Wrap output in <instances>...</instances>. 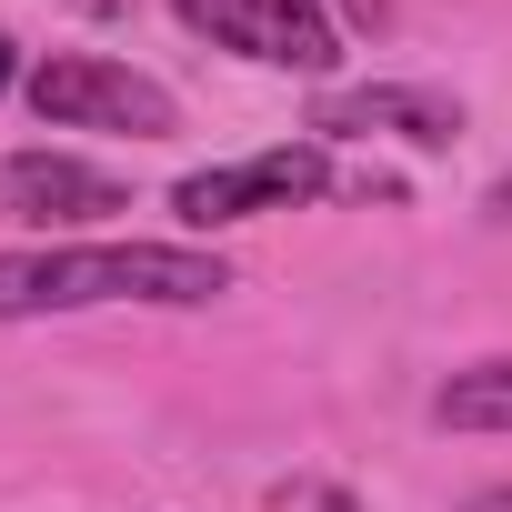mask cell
<instances>
[{
  "instance_id": "obj_1",
  "label": "cell",
  "mask_w": 512,
  "mask_h": 512,
  "mask_svg": "<svg viewBox=\"0 0 512 512\" xmlns=\"http://www.w3.org/2000/svg\"><path fill=\"white\" fill-rule=\"evenodd\" d=\"M231 272L181 241H61V251H0V322H51V312H101V302H151V312H201L221 302Z\"/></svg>"
},
{
  "instance_id": "obj_2",
  "label": "cell",
  "mask_w": 512,
  "mask_h": 512,
  "mask_svg": "<svg viewBox=\"0 0 512 512\" xmlns=\"http://www.w3.org/2000/svg\"><path fill=\"white\" fill-rule=\"evenodd\" d=\"M31 111H41L51 131H131V141L181 131V101H171L151 71L101 61V51H51V61L31 71Z\"/></svg>"
},
{
  "instance_id": "obj_3",
  "label": "cell",
  "mask_w": 512,
  "mask_h": 512,
  "mask_svg": "<svg viewBox=\"0 0 512 512\" xmlns=\"http://www.w3.org/2000/svg\"><path fill=\"white\" fill-rule=\"evenodd\" d=\"M171 11L211 51H241L262 71H332L342 61V31H332L322 0H171Z\"/></svg>"
},
{
  "instance_id": "obj_4",
  "label": "cell",
  "mask_w": 512,
  "mask_h": 512,
  "mask_svg": "<svg viewBox=\"0 0 512 512\" xmlns=\"http://www.w3.org/2000/svg\"><path fill=\"white\" fill-rule=\"evenodd\" d=\"M332 191V161L322 141H282V151H251V161H221V171H191L171 191V211L191 231H221V221H251V211H292V201H322Z\"/></svg>"
},
{
  "instance_id": "obj_5",
  "label": "cell",
  "mask_w": 512,
  "mask_h": 512,
  "mask_svg": "<svg viewBox=\"0 0 512 512\" xmlns=\"http://www.w3.org/2000/svg\"><path fill=\"white\" fill-rule=\"evenodd\" d=\"M0 211H21V221H101V211H131V191L71 151H21V161H0Z\"/></svg>"
},
{
  "instance_id": "obj_6",
  "label": "cell",
  "mask_w": 512,
  "mask_h": 512,
  "mask_svg": "<svg viewBox=\"0 0 512 512\" xmlns=\"http://www.w3.org/2000/svg\"><path fill=\"white\" fill-rule=\"evenodd\" d=\"M312 131H392V141H412V151H452V131H462V101H442V91H422V81H372V91H332L322 111H312Z\"/></svg>"
},
{
  "instance_id": "obj_7",
  "label": "cell",
  "mask_w": 512,
  "mask_h": 512,
  "mask_svg": "<svg viewBox=\"0 0 512 512\" xmlns=\"http://www.w3.org/2000/svg\"><path fill=\"white\" fill-rule=\"evenodd\" d=\"M432 422L452 432H512V362H472L432 392Z\"/></svg>"
},
{
  "instance_id": "obj_8",
  "label": "cell",
  "mask_w": 512,
  "mask_h": 512,
  "mask_svg": "<svg viewBox=\"0 0 512 512\" xmlns=\"http://www.w3.org/2000/svg\"><path fill=\"white\" fill-rule=\"evenodd\" d=\"M462 512H512V482H492V492H472Z\"/></svg>"
},
{
  "instance_id": "obj_9",
  "label": "cell",
  "mask_w": 512,
  "mask_h": 512,
  "mask_svg": "<svg viewBox=\"0 0 512 512\" xmlns=\"http://www.w3.org/2000/svg\"><path fill=\"white\" fill-rule=\"evenodd\" d=\"M0 91H11V31H0Z\"/></svg>"
}]
</instances>
